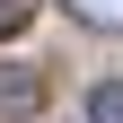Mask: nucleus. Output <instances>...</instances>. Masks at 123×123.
I'll list each match as a JSON object with an SVG mask.
<instances>
[{
	"label": "nucleus",
	"instance_id": "f03ea898",
	"mask_svg": "<svg viewBox=\"0 0 123 123\" xmlns=\"http://www.w3.org/2000/svg\"><path fill=\"white\" fill-rule=\"evenodd\" d=\"M79 26H97V35H123V0H62Z\"/></svg>",
	"mask_w": 123,
	"mask_h": 123
},
{
	"label": "nucleus",
	"instance_id": "7ed1b4c3",
	"mask_svg": "<svg viewBox=\"0 0 123 123\" xmlns=\"http://www.w3.org/2000/svg\"><path fill=\"white\" fill-rule=\"evenodd\" d=\"M88 123H123V79H97L88 88Z\"/></svg>",
	"mask_w": 123,
	"mask_h": 123
},
{
	"label": "nucleus",
	"instance_id": "f257e3e1",
	"mask_svg": "<svg viewBox=\"0 0 123 123\" xmlns=\"http://www.w3.org/2000/svg\"><path fill=\"white\" fill-rule=\"evenodd\" d=\"M44 105V70L35 62H0V123H26Z\"/></svg>",
	"mask_w": 123,
	"mask_h": 123
},
{
	"label": "nucleus",
	"instance_id": "20e7f679",
	"mask_svg": "<svg viewBox=\"0 0 123 123\" xmlns=\"http://www.w3.org/2000/svg\"><path fill=\"white\" fill-rule=\"evenodd\" d=\"M26 18H35V0H0V44L18 35V26H26Z\"/></svg>",
	"mask_w": 123,
	"mask_h": 123
}]
</instances>
